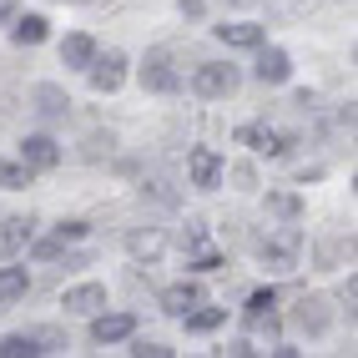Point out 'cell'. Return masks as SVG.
<instances>
[{"label":"cell","instance_id":"cell-1","mask_svg":"<svg viewBox=\"0 0 358 358\" xmlns=\"http://www.w3.org/2000/svg\"><path fill=\"white\" fill-rule=\"evenodd\" d=\"M192 91H197L202 101L232 96V91H237V71H232V66H217V61H207V66L192 71Z\"/></svg>","mask_w":358,"mask_h":358},{"label":"cell","instance_id":"cell-2","mask_svg":"<svg viewBox=\"0 0 358 358\" xmlns=\"http://www.w3.org/2000/svg\"><path fill=\"white\" fill-rule=\"evenodd\" d=\"M298 248H303V237L293 232V227H282V232H273L268 243H262L257 252H262V262L268 268H278V273H293L298 268Z\"/></svg>","mask_w":358,"mask_h":358},{"label":"cell","instance_id":"cell-3","mask_svg":"<svg viewBox=\"0 0 358 358\" xmlns=\"http://www.w3.org/2000/svg\"><path fill=\"white\" fill-rule=\"evenodd\" d=\"M86 71H91V86L111 96V91H122V81H127V56H122V51L91 56V66H86Z\"/></svg>","mask_w":358,"mask_h":358},{"label":"cell","instance_id":"cell-4","mask_svg":"<svg viewBox=\"0 0 358 358\" xmlns=\"http://www.w3.org/2000/svg\"><path fill=\"white\" fill-rule=\"evenodd\" d=\"M187 177H192V187L212 192V187L222 182V157L212 147H192V152H187Z\"/></svg>","mask_w":358,"mask_h":358},{"label":"cell","instance_id":"cell-5","mask_svg":"<svg viewBox=\"0 0 358 358\" xmlns=\"http://www.w3.org/2000/svg\"><path fill=\"white\" fill-rule=\"evenodd\" d=\"M61 308H66V313H101V308H106V288H101V282H76V288L61 293Z\"/></svg>","mask_w":358,"mask_h":358},{"label":"cell","instance_id":"cell-6","mask_svg":"<svg viewBox=\"0 0 358 358\" xmlns=\"http://www.w3.org/2000/svg\"><path fill=\"white\" fill-rule=\"evenodd\" d=\"M252 76H257L262 86H282V81L293 76V61H288V51H278V45L257 51V66H252Z\"/></svg>","mask_w":358,"mask_h":358},{"label":"cell","instance_id":"cell-7","mask_svg":"<svg viewBox=\"0 0 358 358\" xmlns=\"http://www.w3.org/2000/svg\"><path fill=\"white\" fill-rule=\"evenodd\" d=\"M20 162H26L31 172H51V166L61 162V147L51 136H26V141H20Z\"/></svg>","mask_w":358,"mask_h":358},{"label":"cell","instance_id":"cell-8","mask_svg":"<svg viewBox=\"0 0 358 358\" xmlns=\"http://www.w3.org/2000/svg\"><path fill=\"white\" fill-rule=\"evenodd\" d=\"M131 328H136L131 313H96V318H91V338H96V343H116V338H131Z\"/></svg>","mask_w":358,"mask_h":358},{"label":"cell","instance_id":"cell-9","mask_svg":"<svg viewBox=\"0 0 358 358\" xmlns=\"http://www.w3.org/2000/svg\"><path fill=\"white\" fill-rule=\"evenodd\" d=\"M237 141H248V147L252 152H268V157H282V152H288V136H282V131H273V127H243V131H237Z\"/></svg>","mask_w":358,"mask_h":358},{"label":"cell","instance_id":"cell-10","mask_svg":"<svg viewBox=\"0 0 358 358\" xmlns=\"http://www.w3.org/2000/svg\"><path fill=\"white\" fill-rule=\"evenodd\" d=\"M141 86L157 91V96H172V91H182V76L166 61H147V66H141Z\"/></svg>","mask_w":358,"mask_h":358},{"label":"cell","instance_id":"cell-11","mask_svg":"<svg viewBox=\"0 0 358 358\" xmlns=\"http://www.w3.org/2000/svg\"><path fill=\"white\" fill-rule=\"evenodd\" d=\"M31 243V222L26 217H10V222H0V262H10L20 248Z\"/></svg>","mask_w":358,"mask_h":358},{"label":"cell","instance_id":"cell-12","mask_svg":"<svg viewBox=\"0 0 358 358\" xmlns=\"http://www.w3.org/2000/svg\"><path fill=\"white\" fill-rule=\"evenodd\" d=\"M192 303H202V288H197V282H172V288H162V308H166V313L182 318Z\"/></svg>","mask_w":358,"mask_h":358},{"label":"cell","instance_id":"cell-13","mask_svg":"<svg viewBox=\"0 0 358 358\" xmlns=\"http://www.w3.org/2000/svg\"><path fill=\"white\" fill-rule=\"evenodd\" d=\"M127 248H131V257H141V262H157V257L166 252V237H162L157 227H147V232H131Z\"/></svg>","mask_w":358,"mask_h":358},{"label":"cell","instance_id":"cell-14","mask_svg":"<svg viewBox=\"0 0 358 358\" xmlns=\"http://www.w3.org/2000/svg\"><path fill=\"white\" fill-rule=\"evenodd\" d=\"M31 293V273L26 268H0V308L6 303H20Z\"/></svg>","mask_w":358,"mask_h":358},{"label":"cell","instance_id":"cell-15","mask_svg":"<svg viewBox=\"0 0 358 358\" xmlns=\"http://www.w3.org/2000/svg\"><path fill=\"white\" fill-rule=\"evenodd\" d=\"M91 56H96V41H91V36H66V41H61V61H66V66H81V71H86Z\"/></svg>","mask_w":358,"mask_h":358},{"label":"cell","instance_id":"cell-16","mask_svg":"<svg viewBox=\"0 0 358 358\" xmlns=\"http://www.w3.org/2000/svg\"><path fill=\"white\" fill-rule=\"evenodd\" d=\"M217 41H227V45H262V26H248V20H237V26H217Z\"/></svg>","mask_w":358,"mask_h":358},{"label":"cell","instance_id":"cell-17","mask_svg":"<svg viewBox=\"0 0 358 358\" xmlns=\"http://www.w3.org/2000/svg\"><path fill=\"white\" fill-rule=\"evenodd\" d=\"M45 353L41 338H31V333H10V338H0V358H36Z\"/></svg>","mask_w":358,"mask_h":358},{"label":"cell","instance_id":"cell-18","mask_svg":"<svg viewBox=\"0 0 358 358\" xmlns=\"http://www.w3.org/2000/svg\"><path fill=\"white\" fill-rule=\"evenodd\" d=\"M182 318H187V333H212V328L222 323V308H202V303H192Z\"/></svg>","mask_w":358,"mask_h":358},{"label":"cell","instance_id":"cell-19","mask_svg":"<svg viewBox=\"0 0 358 358\" xmlns=\"http://www.w3.org/2000/svg\"><path fill=\"white\" fill-rule=\"evenodd\" d=\"M10 36H15V45H41L45 41V20L41 15H20Z\"/></svg>","mask_w":358,"mask_h":358},{"label":"cell","instance_id":"cell-20","mask_svg":"<svg viewBox=\"0 0 358 358\" xmlns=\"http://www.w3.org/2000/svg\"><path fill=\"white\" fill-rule=\"evenodd\" d=\"M71 101H66V91L61 86H36V111L41 116H61Z\"/></svg>","mask_w":358,"mask_h":358},{"label":"cell","instance_id":"cell-21","mask_svg":"<svg viewBox=\"0 0 358 358\" xmlns=\"http://www.w3.org/2000/svg\"><path fill=\"white\" fill-rule=\"evenodd\" d=\"M31 166L26 162H0V187H10V192H20V187H31Z\"/></svg>","mask_w":358,"mask_h":358},{"label":"cell","instance_id":"cell-22","mask_svg":"<svg viewBox=\"0 0 358 358\" xmlns=\"http://www.w3.org/2000/svg\"><path fill=\"white\" fill-rule=\"evenodd\" d=\"M273 308H278V293H273V288H257V293L248 298V318L262 323V318H273Z\"/></svg>","mask_w":358,"mask_h":358},{"label":"cell","instance_id":"cell-23","mask_svg":"<svg viewBox=\"0 0 358 358\" xmlns=\"http://www.w3.org/2000/svg\"><path fill=\"white\" fill-rule=\"evenodd\" d=\"M298 323H303L308 333H323V323H328V313H323V298H303V313H298Z\"/></svg>","mask_w":358,"mask_h":358},{"label":"cell","instance_id":"cell-24","mask_svg":"<svg viewBox=\"0 0 358 358\" xmlns=\"http://www.w3.org/2000/svg\"><path fill=\"white\" fill-rule=\"evenodd\" d=\"M66 243H71V237H61V232H56V237H45V243H36V257H41V262H51V257H61Z\"/></svg>","mask_w":358,"mask_h":358},{"label":"cell","instance_id":"cell-25","mask_svg":"<svg viewBox=\"0 0 358 358\" xmlns=\"http://www.w3.org/2000/svg\"><path fill=\"white\" fill-rule=\"evenodd\" d=\"M268 207H273V212H282V217H298V197H293V192H273V197H268Z\"/></svg>","mask_w":358,"mask_h":358},{"label":"cell","instance_id":"cell-26","mask_svg":"<svg viewBox=\"0 0 358 358\" xmlns=\"http://www.w3.org/2000/svg\"><path fill=\"white\" fill-rule=\"evenodd\" d=\"M131 353H136V358H172V348H166V343H136Z\"/></svg>","mask_w":358,"mask_h":358},{"label":"cell","instance_id":"cell-27","mask_svg":"<svg viewBox=\"0 0 358 358\" xmlns=\"http://www.w3.org/2000/svg\"><path fill=\"white\" fill-rule=\"evenodd\" d=\"M222 353H232V358H248V353H252V343H248V338H237V343H227Z\"/></svg>","mask_w":358,"mask_h":358},{"label":"cell","instance_id":"cell-28","mask_svg":"<svg viewBox=\"0 0 358 358\" xmlns=\"http://www.w3.org/2000/svg\"><path fill=\"white\" fill-rule=\"evenodd\" d=\"M182 6V15H202V0H177Z\"/></svg>","mask_w":358,"mask_h":358},{"label":"cell","instance_id":"cell-29","mask_svg":"<svg viewBox=\"0 0 358 358\" xmlns=\"http://www.w3.org/2000/svg\"><path fill=\"white\" fill-rule=\"evenodd\" d=\"M10 10H15V0H0V20H6Z\"/></svg>","mask_w":358,"mask_h":358}]
</instances>
